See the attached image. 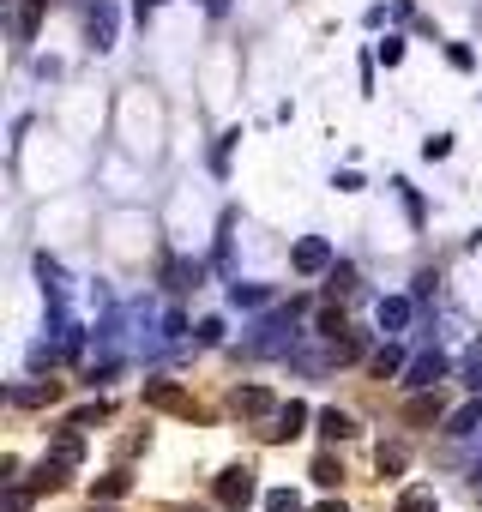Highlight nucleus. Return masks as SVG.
<instances>
[{"label": "nucleus", "mask_w": 482, "mask_h": 512, "mask_svg": "<svg viewBox=\"0 0 482 512\" xmlns=\"http://www.w3.org/2000/svg\"><path fill=\"white\" fill-rule=\"evenodd\" d=\"M266 512H302V500H296L290 488H272V494H266Z\"/></svg>", "instance_id": "aec40b11"}, {"label": "nucleus", "mask_w": 482, "mask_h": 512, "mask_svg": "<svg viewBox=\"0 0 482 512\" xmlns=\"http://www.w3.org/2000/svg\"><path fill=\"white\" fill-rule=\"evenodd\" d=\"M320 434H326V440H350V434H356V422H350L344 410H320Z\"/></svg>", "instance_id": "ddd939ff"}, {"label": "nucleus", "mask_w": 482, "mask_h": 512, "mask_svg": "<svg viewBox=\"0 0 482 512\" xmlns=\"http://www.w3.org/2000/svg\"><path fill=\"white\" fill-rule=\"evenodd\" d=\"M446 151H452V139H446V133H434V139L422 145V157H428V163H434V157H446Z\"/></svg>", "instance_id": "393cba45"}, {"label": "nucleus", "mask_w": 482, "mask_h": 512, "mask_svg": "<svg viewBox=\"0 0 482 512\" xmlns=\"http://www.w3.org/2000/svg\"><path fill=\"white\" fill-rule=\"evenodd\" d=\"M151 7H163V0H139V13H151Z\"/></svg>", "instance_id": "cd10ccee"}, {"label": "nucleus", "mask_w": 482, "mask_h": 512, "mask_svg": "<svg viewBox=\"0 0 482 512\" xmlns=\"http://www.w3.org/2000/svg\"><path fill=\"white\" fill-rule=\"evenodd\" d=\"M428 416H440V404L422 392V398H410V422H428Z\"/></svg>", "instance_id": "4be33fe9"}, {"label": "nucleus", "mask_w": 482, "mask_h": 512, "mask_svg": "<svg viewBox=\"0 0 482 512\" xmlns=\"http://www.w3.org/2000/svg\"><path fill=\"white\" fill-rule=\"evenodd\" d=\"M49 458H55V464H67V470H73V464H79V458H85V440H79V428H67V434H61V440H55V452H49Z\"/></svg>", "instance_id": "9b49d317"}, {"label": "nucleus", "mask_w": 482, "mask_h": 512, "mask_svg": "<svg viewBox=\"0 0 482 512\" xmlns=\"http://www.w3.org/2000/svg\"><path fill=\"white\" fill-rule=\"evenodd\" d=\"M302 422H308V404H278V416H272V428H266V440H296L302 434Z\"/></svg>", "instance_id": "423d86ee"}, {"label": "nucleus", "mask_w": 482, "mask_h": 512, "mask_svg": "<svg viewBox=\"0 0 482 512\" xmlns=\"http://www.w3.org/2000/svg\"><path fill=\"white\" fill-rule=\"evenodd\" d=\"M55 392H61L55 380H49V386H19V392H13V404H25V410H31V404H55Z\"/></svg>", "instance_id": "dca6fc26"}, {"label": "nucleus", "mask_w": 482, "mask_h": 512, "mask_svg": "<svg viewBox=\"0 0 482 512\" xmlns=\"http://www.w3.org/2000/svg\"><path fill=\"white\" fill-rule=\"evenodd\" d=\"M404 464H410V452H404L398 440H392V446H380V476H398Z\"/></svg>", "instance_id": "f3484780"}, {"label": "nucleus", "mask_w": 482, "mask_h": 512, "mask_svg": "<svg viewBox=\"0 0 482 512\" xmlns=\"http://www.w3.org/2000/svg\"><path fill=\"white\" fill-rule=\"evenodd\" d=\"M145 404L151 410H169V416H193V398L175 380H145Z\"/></svg>", "instance_id": "39448f33"}, {"label": "nucleus", "mask_w": 482, "mask_h": 512, "mask_svg": "<svg viewBox=\"0 0 482 512\" xmlns=\"http://www.w3.org/2000/svg\"><path fill=\"white\" fill-rule=\"evenodd\" d=\"M91 512H109V506H97V500H91Z\"/></svg>", "instance_id": "c756f323"}, {"label": "nucleus", "mask_w": 482, "mask_h": 512, "mask_svg": "<svg viewBox=\"0 0 482 512\" xmlns=\"http://www.w3.org/2000/svg\"><path fill=\"white\" fill-rule=\"evenodd\" d=\"M374 374H380V380L404 374V350H398V344H380V350H374Z\"/></svg>", "instance_id": "f8f14e48"}, {"label": "nucleus", "mask_w": 482, "mask_h": 512, "mask_svg": "<svg viewBox=\"0 0 482 512\" xmlns=\"http://www.w3.org/2000/svg\"><path fill=\"white\" fill-rule=\"evenodd\" d=\"M440 380H446V356H440V350H428V356H416V362L404 368V386H410V392H434Z\"/></svg>", "instance_id": "20e7f679"}, {"label": "nucleus", "mask_w": 482, "mask_h": 512, "mask_svg": "<svg viewBox=\"0 0 482 512\" xmlns=\"http://www.w3.org/2000/svg\"><path fill=\"white\" fill-rule=\"evenodd\" d=\"M380 61H386V67H398V61H404V43H398V37H386V43H380Z\"/></svg>", "instance_id": "b1692460"}, {"label": "nucleus", "mask_w": 482, "mask_h": 512, "mask_svg": "<svg viewBox=\"0 0 482 512\" xmlns=\"http://www.w3.org/2000/svg\"><path fill=\"white\" fill-rule=\"evenodd\" d=\"M338 476H344V470H338V464H332V458H320V464H314V482H320V488H332V482H338Z\"/></svg>", "instance_id": "5701e85b"}, {"label": "nucleus", "mask_w": 482, "mask_h": 512, "mask_svg": "<svg viewBox=\"0 0 482 512\" xmlns=\"http://www.w3.org/2000/svg\"><path fill=\"white\" fill-rule=\"evenodd\" d=\"M85 31H91V49H109L115 43V7H109V0H97V7L85 13Z\"/></svg>", "instance_id": "0eeeda50"}, {"label": "nucleus", "mask_w": 482, "mask_h": 512, "mask_svg": "<svg viewBox=\"0 0 482 512\" xmlns=\"http://www.w3.org/2000/svg\"><path fill=\"white\" fill-rule=\"evenodd\" d=\"M482 428V398H470V404H458L452 416H446V434L452 440H464V434H476Z\"/></svg>", "instance_id": "6e6552de"}, {"label": "nucleus", "mask_w": 482, "mask_h": 512, "mask_svg": "<svg viewBox=\"0 0 482 512\" xmlns=\"http://www.w3.org/2000/svg\"><path fill=\"white\" fill-rule=\"evenodd\" d=\"M296 338H302V326H296V308H284V314H272V320L260 326L254 350H260V356H290V350H296Z\"/></svg>", "instance_id": "f257e3e1"}, {"label": "nucleus", "mask_w": 482, "mask_h": 512, "mask_svg": "<svg viewBox=\"0 0 482 512\" xmlns=\"http://www.w3.org/2000/svg\"><path fill=\"white\" fill-rule=\"evenodd\" d=\"M470 482H476V494H482V464H476V476H470Z\"/></svg>", "instance_id": "c85d7f7f"}, {"label": "nucleus", "mask_w": 482, "mask_h": 512, "mask_svg": "<svg viewBox=\"0 0 482 512\" xmlns=\"http://www.w3.org/2000/svg\"><path fill=\"white\" fill-rule=\"evenodd\" d=\"M229 296H235V308H266V290L260 284H235Z\"/></svg>", "instance_id": "6ab92c4d"}, {"label": "nucleus", "mask_w": 482, "mask_h": 512, "mask_svg": "<svg viewBox=\"0 0 482 512\" xmlns=\"http://www.w3.org/2000/svg\"><path fill=\"white\" fill-rule=\"evenodd\" d=\"M344 332V314L338 308H320V338H338Z\"/></svg>", "instance_id": "412c9836"}, {"label": "nucleus", "mask_w": 482, "mask_h": 512, "mask_svg": "<svg viewBox=\"0 0 482 512\" xmlns=\"http://www.w3.org/2000/svg\"><path fill=\"white\" fill-rule=\"evenodd\" d=\"M127 488H133V476H127V470H109V476H97V488H91V494H97V500H121Z\"/></svg>", "instance_id": "4468645a"}, {"label": "nucleus", "mask_w": 482, "mask_h": 512, "mask_svg": "<svg viewBox=\"0 0 482 512\" xmlns=\"http://www.w3.org/2000/svg\"><path fill=\"white\" fill-rule=\"evenodd\" d=\"M199 344H223V320H205L199 326Z\"/></svg>", "instance_id": "a878e982"}, {"label": "nucleus", "mask_w": 482, "mask_h": 512, "mask_svg": "<svg viewBox=\"0 0 482 512\" xmlns=\"http://www.w3.org/2000/svg\"><path fill=\"white\" fill-rule=\"evenodd\" d=\"M217 506H229V512H241V506H254V494H260V482H254V470L248 464H235V470H223L217 476Z\"/></svg>", "instance_id": "f03ea898"}, {"label": "nucleus", "mask_w": 482, "mask_h": 512, "mask_svg": "<svg viewBox=\"0 0 482 512\" xmlns=\"http://www.w3.org/2000/svg\"><path fill=\"white\" fill-rule=\"evenodd\" d=\"M320 512H344V500H326V506H320Z\"/></svg>", "instance_id": "bb28decb"}, {"label": "nucleus", "mask_w": 482, "mask_h": 512, "mask_svg": "<svg viewBox=\"0 0 482 512\" xmlns=\"http://www.w3.org/2000/svg\"><path fill=\"white\" fill-rule=\"evenodd\" d=\"M0 512H31V488L7 482V494H0Z\"/></svg>", "instance_id": "a211bd4d"}, {"label": "nucleus", "mask_w": 482, "mask_h": 512, "mask_svg": "<svg viewBox=\"0 0 482 512\" xmlns=\"http://www.w3.org/2000/svg\"><path fill=\"white\" fill-rule=\"evenodd\" d=\"M404 326H410V302H404V296H386V302H380V332L392 338V332H404Z\"/></svg>", "instance_id": "9d476101"}, {"label": "nucleus", "mask_w": 482, "mask_h": 512, "mask_svg": "<svg viewBox=\"0 0 482 512\" xmlns=\"http://www.w3.org/2000/svg\"><path fill=\"white\" fill-rule=\"evenodd\" d=\"M235 410H241V416H278V404H272L266 386H241V392H235Z\"/></svg>", "instance_id": "1a4fd4ad"}, {"label": "nucleus", "mask_w": 482, "mask_h": 512, "mask_svg": "<svg viewBox=\"0 0 482 512\" xmlns=\"http://www.w3.org/2000/svg\"><path fill=\"white\" fill-rule=\"evenodd\" d=\"M290 266H296L302 278H320V272H332V247H326L320 235H308V241H296V253H290Z\"/></svg>", "instance_id": "7ed1b4c3"}, {"label": "nucleus", "mask_w": 482, "mask_h": 512, "mask_svg": "<svg viewBox=\"0 0 482 512\" xmlns=\"http://www.w3.org/2000/svg\"><path fill=\"white\" fill-rule=\"evenodd\" d=\"M398 512H434V488H428V482L404 488V494H398Z\"/></svg>", "instance_id": "2eb2a0df"}]
</instances>
